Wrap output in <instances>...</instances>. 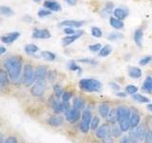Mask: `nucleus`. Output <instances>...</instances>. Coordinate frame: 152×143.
Segmentation results:
<instances>
[{
	"mask_svg": "<svg viewBox=\"0 0 152 143\" xmlns=\"http://www.w3.org/2000/svg\"><path fill=\"white\" fill-rule=\"evenodd\" d=\"M4 67L7 70L9 77L11 78L13 82L16 81L20 77L21 71H22V59L21 57L17 55L10 56L5 60Z\"/></svg>",
	"mask_w": 152,
	"mask_h": 143,
	"instance_id": "obj_1",
	"label": "nucleus"
},
{
	"mask_svg": "<svg viewBox=\"0 0 152 143\" xmlns=\"http://www.w3.org/2000/svg\"><path fill=\"white\" fill-rule=\"evenodd\" d=\"M80 88L88 93L99 92L102 89V84L100 81L92 78H84L81 79L79 82Z\"/></svg>",
	"mask_w": 152,
	"mask_h": 143,
	"instance_id": "obj_2",
	"label": "nucleus"
},
{
	"mask_svg": "<svg viewBox=\"0 0 152 143\" xmlns=\"http://www.w3.org/2000/svg\"><path fill=\"white\" fill-rule=\"evenodd\" d=\"M36 79L35 72L33 71V68L31 64H26L24 66V76H23V82L26 86H31L34 80Z\"/></svg>",
	"mask_w": 152,
	"mask_h": 143,
	"instance_id": "obj_3",
	"label": "nucleus"
},
{
	"mask_svg": "<svg viewBox=\"0 0 152 143\" xmlns=\"http://www.w3.org/2000/svg\"><path fill=\"white\" fill-rule=\"evenodd\" d=\"M45 90H46V81L45 80H37L36 83L32 86L31 92L32 95H34L36 97H39L44 94Z\"/></svg>",
	"mask_w": 152,
	"mask_h": 143,
	"instance_id": "obj_4",
	"label": "nucleus"
},
{
	"mask_svg": "<svg viewBox=\"0 0 152 143\" xmlns=\"http://www.w3.org/2000/svg\"><path fill=\"white\" fill-rule=\"evenodd\" d=\"M91 113H90L88 110H86L83 113V116H82V122H81L80 129L83 133H88V129L90 127V122H91Z\"/></svg>",
	"mask_w": 152,
	"mask_h": 143,
	"instance_id": "obj_5",
	"label": "nucleus"
},
{
	"mask_svg": "<svg viewBox=\"0 0 152 143\" xmlns=\"http://www.w3.org/2000/svg\"><path fill=\"white\" fill-rule=\"evenodd\" d=\"M130 110L125 107V106H120L117 108V121L121 122L124 119H129L130 117Z\"/></svg>",
	"mask_w": 152,
	"mask_h": 143,
	"instance_id": "obj_6",
	"label": "nucleus"
},
{
	"mask_svg": "<svg viewBox=\"0 0 152 143\" xmlns=\"http://www.w3.org/2000/svg\"><path fill=\"white\" fill-rule=\"evenodd\" d=\"M111 135V129L108 124H103L96 130V136L100 139H103L104 136Z\"/></svg>",
	"mask_w": 152,
	"mask_h": 143,
	"instance_id": "obj_7",
	"label": "nucleus"
},
{
	"mask_svg": "<svg viewBox=\"0 0 152 143\" xmlns=\"http://www.w3.org/2000/svg\"><path fill=\"white\" fill-rule=\"evenodd\" d=\"M66 120L70 123H74L76 121H78V119L80 118V111L76 109H69L68 112L66 113Z\"/></svg>",
	"mask_w": 152,
	"mask_h": 143,
	"instance_id": "obj_8",
	"label": "nucleus"
},
{
	"mask_svg": "<svg viewBox=\"0 0 152 143\" xmlns=\"http://www.w3.org/2000/svg\"><path fill=\"white\" fill-rule=\"evenodd\" d=\"M50 36H51L50 32L48 30H46V29H43V30L35 29L32 33V37L36 38V39H49V38H50Z\"/></svg>",
	"mask_w": 152,
	"mask_h": 143,
	"instance_id": "obj_9",
	"label": "nucleus"
},
{
	"mask_svg": "<svg viewBox=\"0 0 152 143\" xmlns=\"http://www.w3.org/2000/svg\"><path fill=\"white\" fill-rule=\"evenodd\" d=\"M83 35V32L82 31H79L75 33V35H68L64 37L63 39H62V44H63V46H69L70 45L71 43H73L75 40H77L78 38Z\"/></svg>",
	"mask_w": 152,
	"mask_h": 143,
	"instance_id": "obj_10",
	"label": "nucleus"
},
{
	"mask_svg": "<svg viewBox=\"0 0 152 143\" xmlns=\"http://www.w3.org/2000/svg\"><path fill=\"white\" fill-rule=\"evenodd\" d=\"M20 36V33L18 32H10L5 35L1 37V40L5 44H11V43L14 42L17 38Z\"/></svg>",
	"mask_w": 152,
	"mask_h": 143,
	"instance_id": "obj_11",
	"label": "nucleus"
},
{
	"mask_svg": "<svg viewBox=\"0 0 152 143\" xmlns=\"http://www.w3.org/2000/svg\"><path fill=\"white\" fill-rule=\"evenodd\" d=\"M44 6L50 10L51 12H59L61 11V6L59 3H57L55 1H52V0H48L44 3Z\"/></svg>",
	"mask_w": 152,
	"mask_h": 143,
	"instance_id": "obj_12",
	"label": "nucleus"
},
{
	"mask_svg": "<svg viewBox=\"0 0 152 143\" xmlns=\"http://www.w3.org/2000/svg\"><path fill=\"white\" fill-rule=\"evenodd\" d=\"M47 68L46 66H43V65H40L37 67L36 69V72H35V76H36V79L37 80H44L45 77L47 76Z\"/></svg>",
	"mask_w": 152,
	"mask_h": 143,
	"instance_id": "obj_13",
	"label": "nucleus"
},
{
	"mask_svg": "<svg viewBox=\"0 0 152 143\" xmlns=\"http://www.w3.org/2000/svg\"><path fill=\"white\" fill-rule=\"evenodd\" d=\"M49 124L50 126H53V127H58V126H61L62 124L64 122V119L62 116H52L49 118Z\"/></svg>",
	"mask_w": 152,
	"mask_h": 143,
	"instance_id": "obj_14",
	"label": "nucleus"
},
{
	"mask_svg": "<svg viewBox=\"0 0 152 143\" xmlns=\"http://www.w3.org/2000/svg\"><path fill=\"white\" fill-rule=\"evenodd\" d=\"M84 21H77V20H65L60 23V26H66L70 28H79L84 25Z\"/></svg>",
	"mask_w": 152,
	"mask_h": 143,
	"instance_id": "obj_15",
	"label": "nucleus"
},
{
	"mask_svg": "<svg viewBox=\"0 0 152 143\" xmlns=\"http://www.w3.org/2000/svg\"><path fill=\"white\" fill-rule=\"evenodd\" d=\"M141 121L140 116L135 112H131L130 117H129V122H130V127L131 128H136Z\"/></svg>",
	"mask_w": 152,
	"mask_h": 143,
	"instance_id": "obj_16",
	"label": "nucleus"
},
{
	"mask_svg": "<svg viewBox=\"0 0 152 143\" xmlns=\"http://www.w3.org/2000/svg\"><path fill=\"white\" fill-rule=\"evenodd\" d=\"M9 84V74L6 71L0 70V88H4Z\"/></svg>",
	"mask_w": 152,
	"mask_h": 143,
	"instance_id": "obj_17",
	"label": "nucleus"
},
{
	"mask_svg": "<svg viewBox=\"0 0 152 143\" xmlns=\"http://www.w3.org/2000/svg\"><path fill=\"white\" fill-rule=\"evenodd\" d=\"M128 75L132 78H139L142 76V71L138 67H130L128 69Z\"/></svg>",
	"mask_w": 152,
	"mask_h": 143,
	"instance_id": "obj_18",
	"label": "nucleus"
},
{
	"mask_svg": "<svg viewBox=\"0 0 152 143\" xmlns=\"http://www.w3.org/2000/svg\"><path fill=\"white\" fill-rule=\"evenodd\" d=\"M114 15H115L116 18L120 19V20H122V19H125L126 16H127V13L128 12L126 11V9H123V8H118L116 10H114Z\"/></svg>",
	"mask_w": 152,
	"mask_h": 143,
	"instance_id": "obj_19",
	"label": "nucleus"
},
{
	"mask_svg": "<svg viewBox=\"0 0 152 143\" xmlns=\"http://www.w3.org/2000/svg\"><path fill=\"white\" fill-rule=\"evenodd\" d=\"M109 22H110V25L114 29H117V30H120V29L124 28V23L122 22V20H120V19H118L116 17H110Z\"/></svg>",
	"mask_w": 152,
	"mask_h": 143,
	"instance_id": "obj_20",
	"label": "nucleus"
},
{
	"mask_svg": "<svg viewBox=\"0 0 152 143\" xmlns=\"http://www.w3.org/2000/svg\"><path fill=\"white\" fill-rule=\"evenodd\" d=\"M73 108L81 111L85 108V100L82 97H76L73 100Z\"/></svg>",
	"mask_w": 152,
	"mask_h": 143,
	"instance_id": "obj_21",
	"label": "nucleus"
},
{
	"mask_svg": "<svg viewBox=\"0 0 152 143\" xmlns=\"http://www.w3.org/2000/svg\"><path fill=\"white\" fill-rule=\"evenodd\" d=\"M99 113L102 117H107L109 113V105L107 103H102L99 106Z\"/></svg>",
	"mask_w": 152,
	"mask_h": 143,
	"instance_id": "obj_22",
	"label": "nucleus"
},
{
	"mask_svg": "<svg viewBox=\"0 0 152 143\" xmlns=\"http://www.w3.org/2000/svg\"><path fill=\"white\" fill-rule=\"evenodd\" d=\"M142 36H144V32L142 30H137L134 33V41L137 46L142 47Z\"/></svg>",
	"mask_w": 152,
	"mask_h": 143,
	"instance_id": "obj_23",
	"label": "nucleus"
},
{
	"mask_svg": "<svg viewBox=\"0 0 152 143\" xmlns=\"http://www.w3.org/2000/svg\"><path fill=\"white\" fill-rule=\"evenodd\" d=\"M142 89H144V91H145L146 93H149V94L152 93V77L151 76H147L145 78Z\"/></svg>",
	"mask_w": 152,
	"mask_h": 143,
	"instance_id": "obj_24",
	"label": "nucleus"
},
{
	"mask_svg": "<svg viewBox=\"0 0 152 143\" xmlns=\"http://www.w3.org/2000/svg\"><path fill=\"white\" fill-rule=\"evenodd\" d=\"M111 52H112V48L110 45H106V46H104L101 50L99 51V56H101V57H106L107 55H109L111 54Z\"/></svg>",
	"mask_w": 152,
	"mask_h": 143,
	"instance_id": "obj_25",
	"label": "nucleus"
},
{
	"mask_svg": "<svg viewBox=\"0 0 152 143\" xmlns=\"http://www.w3.org/2000/svg\"><path fill=\"white\" fill-rule=\"evenodd\" d=\"M136 133H137V136L138 137H139V139L140 141L141 140H144L145 139V133H146V131L145 130V127L142 126V125H138L136 127V130H135Z\"/></svg>",
	"mask_w": 152,
	"mask_h": 143,
	"instance_id": "obj_26",
	"label": "nucleus"
},
{
	"mask_svg": "<svg viewBox=\"0 0 152 143\" xmlns=\"http://www.w3.org/2000/svg\"><path fill=\"white\" fill-rule=\"evenodd\" d=\"M0 13L6 16H12L14 13L12 10L7 6H0Z\"/></svg>",
	"mask_w": 152,
	"mask_h": 143,
	"instance_id": "obj_27",
	"label": "nucleus"
},
{
	"mask_svg": "<svg viewBox=\"0 0 152 143\" xmlns=\"http://www.w3.org/2000/svg\"><path fill=\"white\" fill-rule=\"evenodd\" d=\"M107 122H111V123H114L117 120V110H111V111H109L107 116Z\"/></svg>",
	"mask_w": 152,
	"mask_h": 143,
	"instance_id": "obj_28",
	"label": "nucleus"
},
{
	"mask_svg": "<svg viewBox=\"0 0 152 143\" xmlns=\"http://www.w3.org/2000/svg\"><path fill=\"white\" fill-rule=\"evenodd\" d=\"M133 99L136 100V101L140 102V103H147L149 102V98H147L145 97H144V95H142L140 94H133Z\"/></svg>",
	"mask_w": 152,
	"mask_h": 143,
	"instance_id": "obj_29",
	"label": "nucleus"
},
{
	"mask_svg": "<svg viewBox=\"0 0 152 143\" xmlns=\"http://www.w3.org/2000/svg\"><path fill=\"white\" fill-rule=\"evenodd\" d=\"M25 52L28 55H33L34 52H38V47L34 44H28L25 47Z\"/></svg>",
	"mask_w": 152,
	"mask_h": 143,
	"instance_id": "obj_30",
	"label": "nucleus"
},
{
	"mask_svg": "<svg viewBox=\"0 0 152 143\" xmlns=\"http://www.w3.org/2000/svg\"><path fill=\"white\" fill-rule=\"evenodd\" d=\"M119 123H120V128L123 132H126V131L129 130V128H130L129 119H124V120H122Z\"/></svg>",
	"mask_w": 152,
	"mask_h": 143,
	"instance_id": "obj_31",
	"label": "nucleus"
},
{
	"mask_svg": "<svg viewBox=\"0 0 152 143\" xmlns=\"http://www.w3.org/2000/svg\"><path fill=\"white\" fill-rule=\"evenodd\" d=\"M42 56L48 61H53L55 59V55L49 51H44L42 52Z\"/></svg>",
	"mask_w": 152,
	"mask_h": 143,
	"instance_id": "obj_32",
	"label": "nucleus"
},
{
	"mask_svg": "<svg viewBox=\"0 0 152 143\" xmlns=\"http://www.w3.org/2000/svg\"><path fill=\"white\" fill-rule=\"evenodd\" d=\"M128 137H129L131 143H139V141H140V139H139V137H138L135 130H131L129 132V136H128Z\"/></svg>",
	"mask_w": 152,
	"mask_h": 143,
	"instance_id": "obj_33",
	"label": "nucleus"
},
{
	"mask_svg": "<svg viewBox=\"0 0 152 143\" xmlns=\"http://www.w3.org/2000/svg\"><path fill=\"white\" fill-rule=\"evenodd\" d=\"M107 38L109 40H117V39H122L124 38V35L120 32H112L110 35H107Z\"/></svg>",
	"mask_w": 152,
	"mask_h": 143,
	"instance_id": "obj_34",
	"label": "nucleus"
},
{
	"mask_svg": "<svg viewBox=\"0 0 152 143\" xmlns=\"http://www.w3.org/2000/svg\"><path fill=\"white\" fill-rule=\"evenodd\" d=\"M91 35L94 37L100 38V37H102V35H103V32L101 31V29H99L98 27H92L91 28Z\"/></svg>",
	"mask_w": 152,
	"mask_h": 143,
	"instance_id": "obj_35",
	"label": "nucleus"
},
{
	"mask_svg": "<svg viewBox=\"0 0 152 143\" xmlns=\"http://www.w3.org/2000/svg\"><path fill=\"white\" fill-rule=\"evenodd\" d=\"M52 108H53L54 112L57 113V114L63 112V111H62V102L59 101V100H55L53 105H52Z\"/></svg>",
	"mask_w": 152,
	"mask_h": 143,
	"instance_id": "obj_36",
	"label": "nucleus"
},
{
	"mask_svg": "<svg viewBox=\"0 0 152 143\" xmlns=\"http://www.w3.org/2000/svg\"><path fill=\"white\" fill-rule=\"evenodd\" d=\"M122 130H121V128L120 127H118V126H115L114 125L111 129V135L114 136V137H118V136H120L122 135Z\"/></svg>",
	"mask_w": 152,
	"mask_h": 143,
	"instance_id": "obj_37",
	"label": "nucleus"
},
{
	"mask_svg": "<svg viewBox=\"0 0 152 143\" xmlns=\"http://www.w3.org/2000/svg\"><path fill=\"white\" fill-rule=\"evenodd\" d=\"M126 92L128 94H132L133 95V94H135L138 92V88L134 85H128V86H126Z\"/></svg>",
	"mask_w": 152,
	"mask_h": 143,
	"instance_id": "obj_38",
	"label": "nucleus"
},
{
	"mask_svg": "<svg viewBox=\"0 0 152 143\" xmlns=\"http://www.w3.org/2000/svg\"><path fill=\"white\" fill-rule=\"evenodd\" d=\"M99 122H100L99 117L98 116H93L92 119H91V122H90V128H91L92 130H96V129L98 128Z\"/></svg>",
	"mask_w": 152,
	"mask_h": 143,
	"instance_id": "obj_39",
	"label": "nucleus"
},
{
	"mask_svg": "<svg viewBox=\"0 0 152 143\" xmlns=\"http://www.w3.org/2000/svg\"><path fill=\"white\" fill-rule=\"evenodd\" d=\"M53 90H54V94H55V95H56L57 97H60L61 95L63 94V89H62V87L59 84L54 85Z\"/></svg>",
	"mask_w": 152,
	"mask_h": 143,
	"instance_id": "obj_40",
	"label": "nucleus"
},
{
	"mask_svg": "<svg viewBox=\"0 0 152 143\" xmlns=\"http://www.w3.org/2000/svg\"><path fill=\"white\" fill-rule=\"evenodd\" d=\"M51 14V11L50 10H40L39 12H38V16L39 17H45V16H49Z\"/></svg>",
	"mask_w": 152,
	"mask_h": 143,
	"instance_id": "obj_41",
	"label": "nucleus"
},
{
	"mask_svg": "<svg viewBox=\"0 0 152 143\" xmlns=\"http://www.w3.org/2000/svg\"><path fill=\"white\" fill-rule=\"evenodd\" d=\"M71 97H72V94L70 92H65V93H63V94H62V99H63V101L69 102Z\"/></svg>",
	"mask_w": 152,
	"mask_h": 143,
	"instance_id": "obj_42",
	"label": "nucleus"
},
{
	"mask_svg": "<svg viewBox=\"0 0 152 143\" xmlns=\"http://www.w3.org/2000/svg\"><path fill=\"white\" fill-rule=\"evenodd\" d=\"M151 60H152V56H149V55L148 56H145V57H144V58H142L140 60V65L145 66L146 64H148Z\"/></svg>",
	"mask_w": 152,
	"mask_h": 143,
	"instance_id": "obj_43",
	"label": "nucleus"
},
{
	"mask_svg": "<svg viewBox=\"0 0 152 143\" xmlns=\"http://www.w3.org/2000/svg\"><path fill=\"white\" fill-rule=\"evenodd\" d=\"M145 141V143H151L152 142V131L151 130L146 131Z\"/></svg>",
	"mask_w": 152,
	"mask_h": 143,
	"instance_id": "obj_44",
	"label": "nucleus"
},
{
	"mask_svg": "<svg viewBox=\"0 0 152 143\" xmlns=\"http://www.w3.org/2000/svg\"><path fill=\"white\" fill-rule=\"evenodd\" d=\"M101 44H99V43H97V44H94V45H90L89 46V50L91 52H98L102 49L101 48Z\"/></svg>",
	"mask_w": 152,
	"mask_h": 143,
	"instance_id": "obj_45",
	"label": "nucleus"
},
{
	"mask_svg": "<svg viewBox=\"0 0 152 143\" xmlns=\"http://www.w3.org/2000/svg\"><path fill=\"white\" fill-rule=\"evenodd\" d=\"M47 77L49 78V80H50V81L54 80L56 78V73L54 71H50L49 73L47 74Z\"/></svg>",
	"mask_w": 152,
	"mask_h": 143,
	"instance_id": "obj_46",
	"label": "nucleus"
},
{
	"mask_svg": "<svg viewBox=\"0 0 152 143\" xmlns=\"http://www.w3.org/2000/svg\"><path fill=\"white\" fill-rule=\"evenodd\" d=\"M69 109L70 108H69V102H66V101L62 102V111H63L64 113H66Z\"/></svg>",
	"mask_w": 152,
	"mask_h": 143,
	"instance_id": "obj_47",
	"label": "nucleus"
},
{
	"mask_svg": "<svg viewBox=\"0 0 152 143\" xmlns=\"http://www.w3.org/2000/svg\"><path fill=\"white\" fill-rule=\"evenodd\" d=\"M64 32H65V33H66V35H75V33H76V32L73 30V28H70V27L66 28L65 30H64Z\"/></svg>",
	"mask_w": 152,
	"mask_h": 143,
	"instance_id": "obj_48",
	"label": "nucleus"
},
{
	"mask_svg": "<svg viewBox=\"0 0 152 143\" xmlns=\"http://www.w3.org/2000/svg\"><path fill=\"white\" fill-rule=\"evenodd\" d=\"M103 143H113V139L111 137V135H108L107 136H104L102 139Z\"/></svg>",
	"mask_w": 152,
	"mask_h": 143,
	"instance_id": "obj_49",
	"label": "nucleus"
},
{
	"mask_svg": "<svg viewBox=\"0 0 152 143\" xmlns=\"http://www.w3.org/2000/svg\"><path fill=\"white\" fill-rule=\"evenodd\" d=\"M2 143H17V139H16L15 137L11 136V137L7 138V139L5 140L4 142H2Z\"/></svg>",
	"mask_w": 152,
	"mask_h": 143,
	"instance_id": "obj_50",
	"label": "nucleus"
},
{
	"mask_svg": "<svg viewBox=\"0 0 152 143\" xmlns=\"http://www.w3.org/2000/svg\"><path fill=\"white\" fill-rule=\"evenodd\" d=\"M69 70H71V71H77V70L80 69L79 67L74 63V62H70V64H69Z\"/></svg>",
	"mask_w": 152,
	"mask_h": 143,
	"instance_id": "obj_51",
	"label": "nucleus"
},
{
	"mask_svg": "<svg viewBox=\"0 0 152 143\" xmlns=\"http://www.w3.org/2000/svg\"><path fill=\"white\" fill-rule=\"evenodd\" d=\"M110 87L114 90L116 91V92H118V91H120V86H119L117 83H114V82H110Z\"/></svg>",
	"mask_w": 152,
	"mask_h": 143,
	"instance_id": "obj_52",
	"label": "nucleus"
},
{
	"mask_svg": "<svg viewBox=\"0 0 152 143\" xmlns=\"http://www.w3.org/2000/svg\"><path fill=\"white\" fill-rule=\"evenodd\" d=\"M79 62H84V63H89V64H96L95 60H92V59H80Z\"/></svg>",
	"mask_w": 152,
	"mask_h": 143,
	"instance_id": "obj_53",
	"label": "nucleus"
},
{
	"mask_svg": "<svg viewBox=\"0 0 152 143\" xmlns=\"http://www.w3.org/2000/svg\"><path fill=\"white\" fill-rule=\"evenodd\" d=\"M121 143H131V141H130L129 137H128V136H124V137H122V139H121Z\"/></svg>",
	"mask_w": 152,
	"mask_h": 143,
	"instance_id": "obj_54",
	"label": "nucleus"
},
{
	"mask_svg": "<svg viewBox=\"0 0 152 143\" xmlns=\"http://www.w3.org/2000/svg\"><path fill=\"white\" fill-rule=\"evenodd\" d=\"M65 1L70 6H74V5L77 4V0H65Z\"/></svg>",
	"mask_w": 152,
	"mask_h": 143,
	"instance_id": "obj_55",
	"label": "nucleus"
},
{
	"mask_svg": "<svg viewBox=\"0 0 152 143\" xmlns=\"http://www.w3.org/2000/svg\"><path fill=\"white\" fill-rule=\"evenodd\" d=\"M5 52H6V48L3 46H0V55H2Z\"/></svg>",
	"mask_w": 152,
	"mask_h": 143,
	"instance_id": "obj_56",
	"label": "nucleus"
},
{
	"mask_svg": "<svg viewBox=\"0 0 152 143\" xmlns=\"http://www.w3.org/2000/svg\"><path fill=\"white\" fill-rule=\"evenodd\" d=\"M117 95H118V97H126V93H118Z\"/></svg>",
	"mask_w": 152,
	"mask_h": 143,
	"instance_id": "obj_57",
	"label": "nucleus"
},
{
	"mask_svg": "<svg viewBox=\"0 0 152 143\" xmlns=\"http://www.w3.org/2000/svg\"><path fill=\"white\" fill-rule=\"evenodd\" d=\"M146 108H147V110H149L150 112H152V104H148L146 106Z\"/></svg>",
	"mask_w": 152,
	"mask_h": 143,
	"instance_id": "obj_58",
	"label": "nucleus"
},
{
	"mask_svg": "<svg viewBox=\"0 0 152 143\" xmlns=\"http://www.w3.org/2000/svg\"><path fill=\"white\" fill-rule=\"evenodd\" d=\"M3 142V135L2 133H0V143Z\"/></svg>",
	"mask_w": 152,
	"mask_h": 143,
	"instance_id": "obj_59",
	"label": "nucleus"
},
{
	"mask_svg": "<svg viewBox=\"0 0 152 143\" xmlns=\"http://www.w3.org/2000/svg\"><path fill=\"white\" fill-rule=\"evenodd\" d=\"M112 5H111V6L110 7H109V10H112ZM104 11H107V7H106V8H104ZM108 13H110V11H108Z\"/></svg>",
	"mask_w": 152,
	"mask_h": 143,
	"instance_id": "obj_60",
	"label": "nucleus"
},
{
	"mask_svg": "<svg viewBox=\"0 0 152 143\" xmlns=\"http://www.w3.org/2000/svg\"><path fill=\"white\" fill-rule=\"evenodd\" d=\"M34 1H35V2H37V1H40V0H34Z\"/></svg>",
	"mask_w": 152,
	"mask_h": 143,
	"instance_id": "obj_61",
	"label": "nucleus"
}]
</instances>
